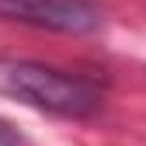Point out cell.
<instances>
[{"mask_svg":"<svg viewBox=\"0 0 146 146\" xmlns=\"http://www.w3.org/2000/svg\"><path fill=\"white\" fill-rule=\"evenodd\" d=\"M0 146H21V136H17L4 118H0Z\"/></svg>","mask_w":146,"mask_h":146,"instance_id":"cell-3","label":"cell"},{"mask_svg":"<svg viewBox=\"0 0 146 146\" xmlns=\"http://www.w3.org/2000/svg\"><path fill=\"white\" fill-rule=\"evenodd\" d=\"M0 94H11L38 111L63 118H87L101 108V90L84 77L14 59H0Z\"/></svg>","mask_w":146,"mask_h":146,"instance_id":"cell-1","label":"cell"},{"mask_svg":"<svg viewBox=\"0 0 146 146\" xmlns=\"http://www.w3.org/2000/svg\"><path fill=\"white\" fill-rule=\"evenodd\" d=\"M0 17L63 35H90L104 21L90 0H0Z\"/></svg>","mask_w":146,"mask_h":146,"instance_id":"cell-2","label":"cell"}]
</instances>
